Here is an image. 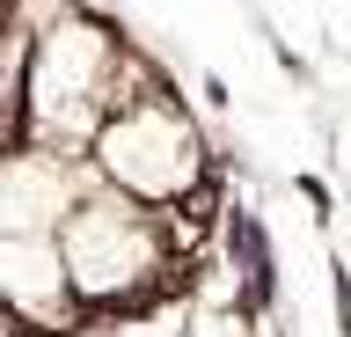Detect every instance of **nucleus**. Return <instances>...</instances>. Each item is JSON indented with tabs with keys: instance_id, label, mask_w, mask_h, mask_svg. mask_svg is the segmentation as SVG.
I'll return each instance as SVG.
<instances>
[{
	"instance_id": "5",
	"label": "nucleus",
	"mask_w": 351,
	"mask_h": 337,
	"mask_svg": "<svg viewBox=\"0 0 351 337\" xmlns=\"http://www.w3.org/2000/svg\"><path fill=\"white\" fill-rule=\"evenodd\" d=\"M0 315L22 330H73L81 301L66 286L51 235H0Z\"/></svg>"
},
{
	"instance_id": "1",
	"label": "nucleus",
	"mask_w": 351,
	"mask_h": 337,
	"mask_svg": "<svg viewBox=\"0 0 351 337\" xmlns=\"http://www.w3.org/2000/svg\"><path fill=\"white\" fill-rule=\"evenodd\" d=\"M125 103V45L95 15H59L22 59V139L51 154H88V139Z\"/></svg>"
},
{
	"instance_id": "2",
	"label": "nucleus",
	"mask_w": 351,
	"mask_h": 337,
	"mask_svg": "<svg viewBox=\"0 0 351 337\" xmlns=\"http://www.w3.org/2000/svg\"><path fill=\"white\" fill-rule=\"evenodd\" d=\"M169 227L176 220H161V213L117 198V191H103V183L88 176L81 205H73L59 220V235H51L73 301H81V308H125V301L154 293L169 279V264H176V235Z\"/></svg>"
},
{
	"instance_id": "4",
	"label": "nucleus",
	"mask_w": 351,
	"mask_h": 337,
	"mask_svg": "<svg viewBox=\"0 0 351 337\" xmlns=\"http://www.w3.org/2000/svg\"><path fill=\"white\" fill-rule=\"evenodd\" d=\"M88 169L51 147H0V235H59V220L81 205Z\"/></svg>"
},
{
	"instance_id": "3",
	"label": "nucleus",
	"mask_w": 351,
	"mask_h": 337,
	"mask_svg": "<svg viewBox=\"0 0 351 337\" xmlns=\"http://www.w3.org/2000/svg\"><path fill=\"white\" fill-rule=\"evenodd\" d=\"M88 176L117 191V198L147 205H191L205 191V139H197L191 111L169 95H125L117 111L88 139Z\"/></svg>"
}]
</instances>
